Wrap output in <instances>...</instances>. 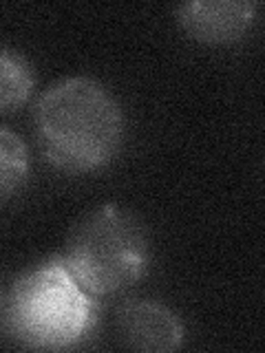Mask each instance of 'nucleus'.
<instances>
[{"instance_id":"1","label":"nucleus","mask_w":265,"mask_h":353,"mask_svg":"<svg viewBox=\"0 0 265 353\" xmlns=\"http://www.w3.org/2000/svg\"><path fill=\"white\" fill-rule=\"evenodd\" d=\"M126 117L113 91L95 77L71 75L53 82L33 108V135L55 170H102L124 143Z\"/></svg>"},{"instance_id":"2","label":"nucleus","mask_w":265,"mask_h":353,"mask_svg":"<svg viewBox=\"0 0 265 353\" xmlns=\"http://www.w3.org/2000/svg\"><path fill=\"white\" fill-rule=\"evenodd\" d=\"M5 307V329L29 349H71L97 323L95 296L73 279L62 256L27 268L11 283Z\"/></svg>"},{"instance_id":"3","label":"nucleus","mask_w":265,"mask_h":353,"mask_svg":"<svg viewBox=\"0 0 265 353\" xmlns=\"http://www.w3.org/2000/svg\"><path fill=\"white\" fill-rule=\"evenodd\" d=\"M66 270L91 296L124 292L148 274L150 234L144 221L117 203L84 212L71 225L60 254Z\"/></svg>"},{"instance_id":"4","label":"nucleus","mask_w":265,"mask_h":353,"mask_svg":"<svg viewBox=\"0 0 265 353\" xmlns=\"http://www.w3.org/2000/svg\"><path fill=\"white\" fill-rule=\"evenodd\" d=\"M115 334L132 351L168 353L184 345L186 327L168 305L153 298H126L115 309Z\"/></svg>"},{"instance_id":"5","label":"nucleus","mask_w":265,"mask_h":353,"mask_svg":"<svg viewBox=\"0 0 265 353\" xmlns=\"http://www.w3.org/2000/svg\"><path fill=\"white\" fill-rule=\"evenodd\" d=\"M259 3L252 0H190L175 9V18L188 38L226 47L248 36Z\"/></svg>"},{"instance_id":"6","label":"nucleus","mask_w":265,"mask_h":353,"mask_svg":"<svg viewBox=\"0 0 265 353\" xmlns=\"http://www.w3.org/2000/svg\"><path fill=\"white\" fill-rule=\"evenodd\" d=\"M36 91V69L18 49L0 47V113H14Z\"/></svg>"},{"instance_id":"7","label":"nucleus","mask_w":265,"mask_h":353,"mask_svg":"<svg viewBox=\"0 0 265 353\" xmlns=\"http://www.w3.org/2000/svg\"><path fill=\"white\" fill-rule=\"evenodd\" d=\"M31 172L29 148L14 130L0 126V203L25 190Z\"/></svg>"},{"instance_id":"8","label":"nucleus","mask_w":265,"mask_h":353,"mask_svg":"<svg viewBox=\"0 0 265 353\" xmlns=\"http://www.w3.org/2000/svg\"><path fill=\"white\" fill-rule=\"evenodd\" d=\"M3 303H5V301H3V294H0V312H3Z\"/></svg>"}]
</instances>
